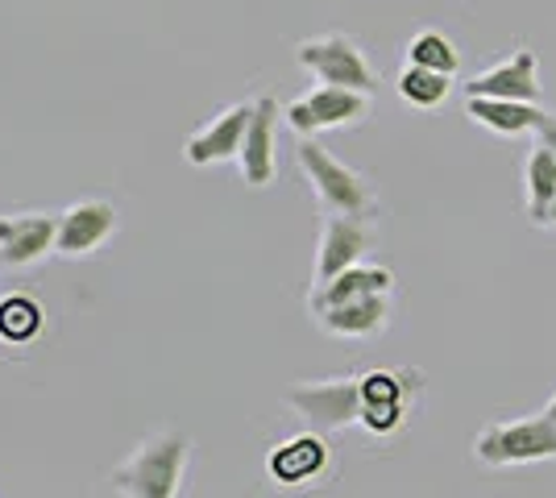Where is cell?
Segmentation results:
<instances>
[{"label": "cell", "instance_id": "obj_1", "mask_svg": "<svg viewBox=\"0 0 556 498\" xmlns=\"http://www.w3.org/2000/svg\"><path fill=\"white\" fill-rule=\"evenodd\" d=\"M187 465H191V436L179 427H163L138 440L129 457L113 465V490L121 498H179Z\"/></svg>", "mask_w": 556, "mask_h": 498}, {"label": "cell", "instance_id": "obj_2", "mask_svg": "<svg viewBox=\"0 0 556 498\" xmlns=\"http://www.w3.org/2000/svg\"><path fill=\"white\" fill-rule=\"evenodd\" d=\"M295 163H300L303 179L312 183V191H316V200H320L325 213L362 216V220H370L374 216V208H378L374 183L362 175V170H353V166H345L341 158H332L320 142L300 138V145H295Z\"/></svg>", "mask_w": 556, "mask_h": 498}, {"label": "cell", "instance_id": "obj_3", "mask_svg": "<svg viewBox=\"0 0 556 498\" xmlns=\"http://www.w3.org/2000/svg\"><path fill=\"white\" fill-rule=\"evenodd\" d=\"M473 457L486 470H507V465H532V461H553L556 457V424L540 411L528 420L510 424H490L473 440Z\"/></svg>", "mask_w": 556, "mask_h": 498}, {"label": "cell", "instance_id": "obj_4", "mask_svg": "<svg viewBox=\"0 0 556 498\" xmlns=\"http://www.w3.org/2000/svg\"><path fill=\"white\" fill-rule=\"evenodd\" d=\"M357 386H362V420L357 424L366 427L370 436H394L407 420L419 386H424V374L407 370V366L366 370V374H357Z\"/></svg>", "mask_w": 556, "mask_h": 498}, {"label": "cell", "instance_id": "obj_5", "mask_svg": "<svg viewBox=\"0 0 556 498\" xmlns=\"http://www.w3.org/2000/svg\"><path fill=\"white\" fill-rule=\"evenodd\" d=\"M295 63L303 72H312L320 84H337V88H357L370 92L378 88V72L370 67L366 50L357 47L349 34H320V38H303L295 47Z\"/></svg>", "mask_w": 556, "mask_h": 498}, {"label": "cell", "instance_id": "obj_6", "mask_svg": "<svg viewBox=\"0 0 556 498\" xmlns=\"http://www.w3.org/2000/svg\"><path fill=\"white\" fill-rule=\"evenodd\" d=\"M370 117V92L357 88H337V84H320L300 100H291L282 108V120L300 133V138H316L328 129H345V125H362Z\"/></svg>", "mask_w": 556, "mask_h": 498}, {"label": "cell", "instance_id": "obj_7", "mask_svg": "<svg viewBox=\"0 0 556 498\" xmlns=\"http://www.w3.org/2000/svg\"><path fill=\"white\" fill-rule=\"evenodd\" d=\"M287 407L303 416L316 432H345L362 420V386L353 379L300 382L287 391Z\"/></svg>", "mask_w": 556, "mask_h": 498}, {"label": "cell", "instance_id": "obj_8", "mask_svg": "<svg viewBox=\"0 0 556 498\" xmlns=\"http://www.w3.org/2000/svg\"><path fill=\"white\" fill-rule=\"evenodd\" d=\"M121 229V213L109 200H75L59 213V238L54 254L59 258H92L104 241Z\"/></svg>", "mask_w": 556, "mask_h": 498}, {"label": "cell", "instance_id": "obj_9", "mask_svg": "<svg viewBox=\"0 0 556 498\" xmlns=\"http://www.w3.org/2000/svg\"><path fill=\"white\" fill-rule=\"evenodd\" d=\"M250 117H254V100H237V104H229L225 113H216L212 120H204L195 133H187L184 158L191 166L232 163V158L241 154V142H245Z\"/></svg>", "mask_w": 556, "mask_h": 498}, {"label": "cell", "instance_id": "obj_10", "mask_svg": "<svg viewBox=\"0 0 556 498\" xmlns=\"http://www.w3.org/2000/svg\"><path fill=\"white\" fill-rule=\"evenodd\" d=\"M59 216L54 213H0V261L29 270L54 254Z\"/></svg>", "mask_w": 556, "mask_h": 498}, {"label": "cell", "instance_id": "obj_11", "mask_svg": "<svg viewBox=\"0 0 556 498\" xmlns=\"http://www.w3.org/2000/svg\"><path fill=\"white\" fill-rule=\"evenodd\" d=\"M370 220L362 216H341V213H325V225H320V241H316V286L337 279L341 270L357 266L370 250Z\"/></svg>", "mask_w": 556, "mask_h": 498}, {"label": "cell", "instance_id": "obj_12", "mask_svg": "<svg viewBox=\"0 0 556 498\" xmlns=\"http://www.w3.org/2000/svg\"><path fill=\"white\" fill-rule=\"evenodd\" d=\"M278 108L275 95H257L254 100V117H250V129H245V142H241V154H237V166H241V179L250 188H270L278 175Z\"/></svg>", "mask_w": 556, "mask_h": 498}, {"label": "cell", "instance_id": "obj_13", "mask_svg": "<svg viewBox=\"0 0 556 498\" xmlns=\"http://www.w3.org/2000/svg\"><path fill=\"white\" fill-rule=\"evenodd\" d=\"M540 59L535 50L519 47L510 50L503 63H494L473 79H465V95H498V100H528L540 104Z\"/></svg>", "mask_w": 556, "mask_h": 498}, {"label": "cell", "instance_id": "obj_14", "mask_svg": "<svg viewBox=\"0 0 556 498\" xmlns=\"http://www.w3.org/2000/svg\"><path fill=\"white\" fill-rule=\"evenodd\" d=\"M328 457L325 432H295L266 452V474L275 486H312L328 470Z\"/></svg>", "mask_w": 556, "mask_h": 498}, {"label": "cell", "instance_id": "obj_15", "mask_svg": "<svg viewBox=\"0 0 556 498\" xmlns=\"http://www.w3.org/2000/svg\"><path fill=\"white\" fill-rule=\"evenodd\" d=\"M391 286H394V274L387 270V266H366V261H357V266L341 270L337 279L312 286V295H307V311L316 316V311L337 308V304H349V299L391 295Z\"/></svg>", "mask_w": 556, "mask_h": 498}, {"label": "cell", "instance_id": "obj_16", "mask_svg": "<svg viewBox=\"0 0 556 498\" xmlns=\"http://www.w3.org/2000/svg\"><path fill=\"white\" fill-rule=\"evenodd\" d=\"M316 324L328 336H345V341L378 336L391 324V295H366V299H349V304L316 311Z\"/></svg>", "mask_w": 556, "mask_h": 498}, {"label": "cell", "instance_id": "obj_17", "mask_svg": "<svg viewBox=\"0 0 556 498\" xmlns=\"http://www.w3.org/2000/svg\"><path fill=\"white\" fill-rule=\"evenodd\" d=\"M465 117L473 125H482L490 133H503V138H515V133H535L540 120L548 117L540 104H528V100H498V95H465Z\"/></svg>", "mask_w": 556, "mask_h": 498}, {"label": "cell", "instance_id": "obj_18", "mask_svg": "<svg viewBox=\"0 0 556 498\" xmlns=\"http://www.w3.org/2000/svg\"><path fill=\"white\" fill-rule=\"evenodd\" d=\"M42 329H47V308L34 295L13 291L0 299V341L4 345H29L42 336Z\"/></svg>", "mask_w": 556, "mask_h": 498}, {"label": "cell", "instance_id": "obj_19", "mask_svg": "<svg viewBox=\"0 0 556 498\" xmlns=\"http://www.w3.org/2000/svg\"><path fill=\"white\" fill-rule=\"evenodd\" d=\"M523 183H528V216H532V225H548V208L556 200V154L544 142L532 145L528 166H523Z\"/></svg>", "mask_w": 556, "mask_h": 498}, {"label": "cell", "instance_id": "obj_20", "mask_svg": "<svg viewBox=\"0 0 556 498\" xmlns=\"http://www.w3.org/2000/svg\"><path fill=\"white\" fill-rule=\"evenodd\" d=\"M394 88L399 95L412 104V108H441L448 92H453V75H441V72H428V67H403L399 79H394Z\"/></svg>", "mask_w": 556, "mask_h": 498}, {"label": "cell", "instance_id": "obj_21", "mask_svg": "<svg viewBox=\"0 0 556 498\" xmlns=\"http://www.w3.org/2000/svg\"><path fill=\"white\" fill-rule=\"evenodd\" d=\"M407 63H412V67H428V72H441V75H457L462 54H457V47H453L444 34L424 29V34H416V38L407 42Z\"/></svg>", "mask_w": 556, "mask_h": 498}, {"label": "cell", "instance_id": "obj_22", "mask_svg": "<svg viewBox=\"0 0 556 498\" xmlns=\"http://www.w3.org/2000/svg\"><path fill=\"white\" fill-rule=\"evenodd\" d=\"M535 138H540V142L548 145V150H553L556 154V113H548V117L540 120V129H535Z\"/></svg>", "mask_w": 556, "mask_h": 498}, {"label": "cell", "instance_id": "obj_23", "mask_svg": "<svg viewBox=\"0 0 556 498\" xmlns=\"http://www.w3.org/2000/svg\"><path fill=\"white\" fill-rule=\"evenodd\" d=\"M544 416H548V420H553V424H556V395H553V404L544 407Z\"/></svg>", "mask_w": 556, "mask_h": 498}, {"label": "cell", "instance_id": "obj_24", "mask_svg": "<svg viewBox=\"0 0 556 498\" xmlns=\"http://www.w3.org/2000/svg\"><path fill=\"white\" fill-rule=\"evenodd\" d=\"M548 225L556 229V200H553V208H548Z\"/></svg>", "mask_w": 556, "mask_h": 498}]
</instances>
